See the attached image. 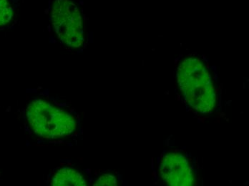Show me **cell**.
I'll return each mask as SVG.
<instances>
[{"mask_svg": "<svg viewBox=\"0 0 249 186\" xmlns=\"http://www.w3.org/2000/svg\"><path fill=\"white\" fill-rule=\"evenodd\" d=\"M26 116L30 129L42 138L67 137L74 133L77 128L75 118L71 113L43 99L30 102Z\"/></svg>", "mask_w": 249, "mask_h": 186, "instance_id": "cell-2", "label": "cell"}, {"mask_svg": "<svg viewBox=\"0 0 249 186\" xmlns=\"http://www.w3.org/2000/svg\"><path fill=\"white\" fill-rule=\"evenodd\" d=\"M53 28L65 46L78 48L85 42L83 16L72 0H55L51 12Z\"/></svg>", "mask_w": 249, "mask_h": 186, "instance_id": "cell-3", "label": "cell"}, {"mask_svg": "<svg viewBox=\"0 0 249 186\" xmlns=\"http://www.w3.org/2000/svg\"><path fill=\"white\" fill-rule=\"evenodd\" d=\"M53 186H86L84 176L80 172L71 169L63 168L53 175L51 180Z\"/></svg>", "mask_w": 249, "mask_h": 186, "instance_id": "cell-5", "label": "cell"}, {"mask_svg": "<svg viewBox=\"0 0 249 186\" xmlns=\"http://www.w3.org/2000/svg\"><path fill=\"white\" fill-rule=\"evenodd\" d=\"M14 10L10 0H0V27L8 25L13 19Z\"/></svg>", "mask_w": 249, "mask_h": 186, "instance_id": "cell-6", "label": "cell"}, {"mask_svg": "<svg viewBox=\"0 0 249 186\" xmlns=\"http://www.w3.org/2000/svg\"><path fill=\"white\" fill-rule=\"evenodd\" d=\"M163 182L171 186H192L196 175L185 155L176 152H167L162 157L159 166Z\"/></svg>", "mask_w": 249, "mask_h": 186, "instance_id": "cell-4", "label": "cell"}, {"mask_svg": "<svg viewBox=\"0 0 249 186\" xmlns=\"http://www.w3.org/2000/svg\"><path fill=\"white\" fill-rule=\"evenodd\" d=\"M95 186H117L118 181L116 177L112 174H104L101 175L94 184Z\"/></svg>", "mask_w": 249, "mask_h": 186, "instance_id": "cell-7", "label": "cell"}, {"mask_svg": "<svg viewBox=\"0 0 249 186\" xmlns=\"http://www.w3.org/2000/svg\"><path fill=\"white\" fill-rule=\"evenodd\" d=\"M178 85L186 103L201 114L212 113L216 103L215 87L206 64L198 57L183 59L176 72Z\"/></svg>", "mask_w": 249, "mask_h": 186, "instance_id": "cell-1", "label": "cell"}]
</instances>
